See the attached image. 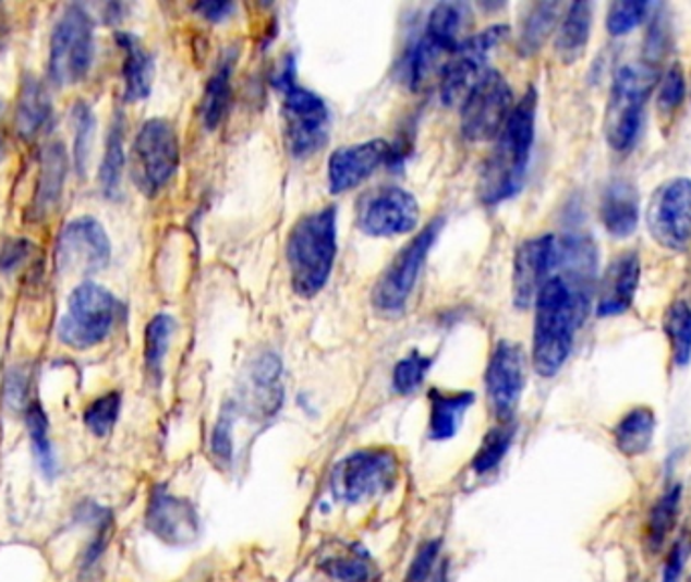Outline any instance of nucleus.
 I'll use <instances>...</instances> for the list:
<instances>
[{"instance_id": "23", "label": "nucleus", "mask_w": 691, "mask_h": 582, "mask_svg": "<svg viewBox=\"0 0 691 582\" xmlns=\"http://www.w3.org/2000/svg\"><path fill=\"white\" fill-rule=\"evenodd\" d=\"M639 193L633 182L615 179L607 184L601 198V221L608 235L625 239L633 235L639 225Z\"/></svg>"}, {"instance_id": "45", "label": "nucleus", "mask_w": 691, "mask_h": 582, "mask_svg": "<svg viewBox=\"0 0 691 582\" xmlns=\"http://www.w3.org/2000/svg\"><path fill=\"white\" fill-rule=\"evenodd\" d=\"M439 541H429L425 544H421V548L416 550L415 558L409 567V572L404 577V582H427L429 581L431 572L435 567V560L439 556Z\"/></svg>"}, {"instance_id": "22", "label": "nucleus", "mask_w": 691, "mask_h": 582, "mask_svg": "<svg viewBox=\"0 0 691 582\" xmlns=\"http://www.w3.org/2000/svg\"><path fill=\"white\" fill-rule=\"evenodd\" d=\"M596 264L598 250L591 237L567 235L560 241L556 239V269H562L558 278L565 279L568 288L589 305L595 291Z\"/></svg>"}, {"instance_id": "41", "label": "nucleus", "mask_w": 691, "mask_h": 582, "mask_svg": "<svg viewBox=\"0 0 691 582\" xmlns=\"http://www.w3.org/2000/svg\"><path fill=\"white\" fill-rule=\"evenodd\" d=\"M431 359L421 352H411L407 359H402L392 373V388L399 395H411L423 385L425 376L429 373Z\"/></svg>"}, {"instance_id": "53", "label": "nucleus", "mask_w": 691, "mask_h": 582, "mask_svg": "<svg viewBox=\"0 0 691 582\" xmlns=\"http://www.w3.org/2000/svg\"><path fill=\"white\" fill-rule=\"evenodd\" d=\"M690 582H691V579H690Z\"/></svg>"}, {"instance_id": "6", "label": "nucleus", "mask_w": 691, "mask_h": 582, "mask_svg": "<svg viewBox=\"0 0 691 582\" xmlns=\"http://www.w3.org/2000/svg\"><path fill=\"white\" fill-rule=\"evenodd\" d=\"M443 219L437 217L404 245L397 257L390 262L373 290V305L376 312L385 316H399L415 290L416 279L421 276L431 250L441 233Z\"/></svg>"}, {"instance_id": "34", "label": "nucleus", "mask_w": 691, "mask_h": 582, "mask_svg": "<svg viewBox=\"0 0 691 582\" xmlns=\"http://www.w3.org/2000/svg\"><path fill=\"white\" fill-rule=\"evenodd\" d=\"M125 167L124 122L122 116H116L108 134V146L104 154V162L99 168V182L106 196H116L122 184V172Z\"/></svg>"}, {"instance_id": "36", "label": "nucleus", "mask_w": 691, "mask_h": 582, "mask_svg": "<svg viewBox=\"0 0 691 582\" xmlns=\"http://www.w3.org/2000/svg\"><path fill=\"white\" fill-rule=\"evenodd\" d=\"M516 427L512 421H501V425H496L494 429L487 431L484 444L480 447L477 456L473 458V472L485 475V473L496 472L499 463L506 458L513 444Z\"/></svg>"}, {"instance_id": "1", "label": "nucleus", "mask_w": 691, "mask_h": 582, "mask_svg": "<svg viewBox=\"0 0 691 582\" xmlns=\"http://www.w3.org/2000/svg\"><path fill=\"white\" fill-rule=\"evenodd\" d=\"M536 89H528L501 128L480 174L477 191L485 205H499L522 191L536 134Z\"/></svg>"}, {"instance_id": "12", "label": "nucleus", "mask_w": 691, "mask_h": 582, "mask_svg": "<svg viewBox=\"0 0 691 582\" xmlns=\"http://www.w3.org/2000/svg\"><path fill=\"white\" fill-rule=\"evenodd\" d=\"M399 473L397 456L388 449H362L348 456L332 473L334 496L348 504L388 492Z\"/></svg>"}, {"instance_id": "9", "label": "nucleus", "mask_w": 691, "mask_h": 582, "mask_svg": "<svg viewBox=\"0 0 691 582\" xmlns=\"http://www.w3.org/2000/svg\"><path fill=\"white\" fill-rule=\"evenodd\" d=\"M118 304L110 291L97 283H82L68 302L59 322V340L73 350L96 347L110 334Z\"/></svg>"}, {"instance_id": "17", "label": "nucleus", "mask_w": 691, "mask_h": 582, "mask_svg": "<svg viewBox=\"0 0 691 582\" xmlns=\"http://www.w3.org/2000/svg\"><path fill=\"white\" fill-rule=\"evenodd\" d=\"M111 243L101 222L82 217L70 222L59 237L57 259L63 271L94 274L110 262Z\"/></svg>"}, {"instance_id": "14", "label": "nucleus", "mask_w": 691, "mask_h": 582, "mask_svg": "<svg viewBox=\"0 0 691 582\" xmlns=\"http://www.w3.org/2000/svg\"><path fill=\"white\" fill-rule=\"evenodd\" d=\"M508 31L510 28L506 25H494L459 43L441 68V101L445 106L463 104V99L470 96L473 85L487 71V57L504 41Z\"/></svg>"}, {"instance_id": "35", "label": "nucleus", "mask_w": 691, "mask_h": 582, "mask_svg": "<svg viewBox=\"0 0 691 582\" xmlns=\"http://www.w3.org/2000/svg\"><path fill=\"white\" fill-rule=\"evenodd\" d=\"M558 11H560V4H556V2H540L530 9V13L525 14L522 33H520V53L522 56H532L544 45L546 37L550 35V31L556 25Z\"/></svg>"}, {"instance_id": "21", "label": "nucleus", "mask_w": 691, "mask_h": 582, "mask_svg": "<svg viewBox=\"0 0 691 582\" xmlns=\"http://www.w3.org/2000/svg\"><path fill=\"white\" fill-rule=\"evenodd\" d=\"M641 279V259L637 251H622L605 269L601 279L596 314L601 318L621 316L631 310Z\"/></svg>"}, {"instance_id": "47", "label": "nucleus", "mask_w": 691, "mask_h": 582, "mask_svg": "<svg viewBox=\"0 0 691 582\" xmlns=\"http://www.w3.org/2000/svg\"><path fill=\"white\" fill-rule=\"evenodd\" d=\"M690 555V544L686 542V538L676 542L671 553L667 555L664 567V582H679L681 581V572H683V565L688 560Z\"/></svg>"}, {"instance_id": "13", "label": "nucleus", "mask_w": 691, "mask_h": 582, "mask_svg": "<svg viewBox=\"0 0 691 582\" xmlns=\"http://www.w3.org/2000/svg\"><path fill=\"white\" fill-rule=\"evenodd\" d=\"M653 241L667 251L681 253L691 247V181L671 179L664 182L645 213Z\"/></svg>"}, {"instance_id": "19", "label": "nucleus", "mask_w": 691, "mask_h": 582, "mask_svg": "<svg viewBox=\"0 0 691 582\" xmlns=\"http://www.w3.org/2000/svg\"><path fill=\"white\" fill-rule=\"evenodd\" d=\"M392 156V148L385 140H368L352 146L338 148L328 162V184L334 194L346 193L373 177Z\"/></svg>"}, {"instance_id": "40", "label": "nucleus", "mask_w": 691, "mask_h": 582, "mask_svg": "<svg viewBox=\"0 0 691 582\" xmlns=\"http://www.w3.org/2000/svg\"><path fill=\"white\" fill-rule=\"evenodd\" d=\"M120 409H122V397L118 392H108L99 397L85 409V427L96 437H106L113 429L120 416Z\"/></svg>"}, {"instance_id": "11", "label": "nucleus", "mask_w": 691, "mask_h": 582, "mask_svg": "<svg viewBox=\"0 0 691 582\" xmlns=\"http://www.w3.org/2000/svg\"><path fill=\"white\" fill-rule=\"evenodd\" d=\"M512 110V87L501 73L487 70L461 104V132L470 142L496 140Z\"/></svg>"}, {"instance_id": "50", "label": "nucleus", "mask_w": 691, "mask_h": 582, "mask_svg": "<svg viewBox=\"0 0 691 582\" xmlns=\"http://www.w3.org/2000/svg\"><path fill=\"white\" fill-rule=\"evenodd\" d=\"M4 154H7V148H4V142L0 140V162L4 160Z\"/></svg>"}, {"instance_id": "18", "label": "nucleus", "mask_w": 691, "mask_h": 582, "mask_svg": "<svg viewBox=\"0 0 691 582\" xmlns=\"http://www.w3.org/2000/svg\"><path fill=\"white\" fill-rule=\"evenodd\" d=\"M556 269V239L553 235L528 239L513 259V304L525 310L536 302L544 283L553 278Z\"/></svg>"}, {"instance_id": "28", "label": "nucleus", "mask_w": 691, "mask_h": 582, "mask_svg": "<svg viewBox=\"0 0 691 582\" xmlns=\"http://www.w3.org/2000/svg\"><path fill=\"white\" fill-rule=\"evenodd\" d=\"M118 41L124 49V96L128 101H142L153 89L154 61L146 47L130 33H122Z\"/></svg>"}, {"instance_id": "2", "label": "nucleus", "mask_w": 691, "mask_h": 582, "mask_svg": "<svg viewBox=\"0 0 691 582\" xmlns=\"http://www.w3.org/2000/svg\"><path fill=\"white\" fill-rule=\"evenodd\" d=\"M534 319V348L532 362L540 376L558 375L567 364L574 347V334L579 330L591 305L582 302L567 281L553 276L544 283L536 298Z\"/></svg>"}, {"instance_id": "44", "label": "nucleus", "mask_w": 691, "mask_h": 582, "mask_svg": "<svg viewBox=\"0 0 691 582\" xmlns=\"http://www.w3.org/2000/svg\"><path fill=\"white\" fill-rule=\"evenodd\" d=\"M73 120H75V160H77V167L82 168L84 172L87 167V154H89V142L94 136V116L92 110L85 106V104H77L75 110H73Z\"/></svg>"}, {"instance_id": "37", "label": "nucleus", "mask_w": 691, "mask_h": 582, "mask_svg": "<svg viewBox=\"0 0 691 582\" xmlns=\"http://www.w3.org/2000/svg\"><path fill=\"white\" fill-rule=\"evenodd\" d=\"M172 334H174V319L168 314H158L150 319L146 328V340H144V356H146V366L150 375L162 373V364L167 359Z\"/></svg>"}, {"instance_id": "8", "label": "nucleus", "mask_w": 691, "mask_h": 582, "mask_svg": "<svg viewBox=\"0 0 691 582\" xmlns=\"http://www.w3.org/2000/svg\"><path fill=\"white\" fill-rule=\"evenodd\" d=\"M94 61V23L85 9L73 4L57 21L51 35L49 73L57 85L80 84Z\"/></svg>"}, {"instance_id": "26", "label": "nucleus", "mask_w": 691, "mask_h": 582, "mask_svg": "<svg viewBox=\"0 0 691 582\" xmlns=\"http://www.w3.org/2000/svg\"><path fill=\"white\" fill-rule=\"evenodd\" d=\"M429 437L433 441H449L461 429L463 416L475 402V395L470 390L443 392L433 388L429 395Z\"/></svg>"}, {"instance_id": "49", "label": "nucleus", "mask_w": 691, "mask_h": 582, "mask_svg": "<svg viewBox=\"0 0 691 582\" xmlns=\"http://www.w3.org/2000/svg\"><path fill=\"white\" fill-rule=\"evenodd\" d=\"M235 7L231 2H198L194 4V11L201 14L203 19H207L210 23H221L225 21Z\"/></svg>"}, {"instance_id": "7", "label": "nucleus", "mask_w": 691, "mask_h": 582, "mask_svg": "<svg viewBox=\"0 0 691 582\" xmlns=\"http://www.w3.org/2000/svg\"><path fill=\"white\" fill-rule=\"evenodd\" d=\"M180 162L179 134L162 118L148 120L140 128L132 146V177L140 191L154 196L174 177Z\"/></svg>"}, {"instance_id": "32", "label": "nucleus", "mask_w": 691, "mask_h": 582, "mask_svg": "<svg viewBox=\"0 0 691 582\" xmlns=\"http://www.w3.org/2000/svg\"><path fill=\"white\" fill-rule=\"evenodd\" d=\"M681 485L676 484L665 492L657 504L653 506L647 520V546L657 553L664 546L667 536L674 532L678 522L679 506H681Z\"/></svg>"}, {"instance_id": "31", "label": "nucleus", "mask_w": 691, "mask_h": 582, "mask_svg": "<svg viewBox=\"0 0 691 582\" xmlns=\"http://www.w3.org/2000/svg\"><path fill=\"white\" fill-rule=\"evenodd\" d=\"M231 71H233V61L227 59L208 80L205 97L201 104V116L208 130H215L221 124L222 118L227 116L231 106Z\"/></svg>"}, {"instance_id": "4", "label": "nucleus", "mask_w": 691, "mask_h": 582, "mask_svg": "<svg viewBox=\"0 0 691 582\" xmlns=\"http://www.w3.org/2000/svg\"><path fill=\"white\" fill-rule=\"evenodd\" d=\"M655 85L650 65H622L610 85L605 108V138L615 153H629L643 130V116Z\"/></svg>"}, {"instance_id": "39", "label": "nucleus", "mask_w": 691, "mask_h": 582, "mask_svg": "<svg viewBox=\"0 0 691 582\" xmlns=\"http://www.w3.org/2000/svg\"><path fill=\"white\" fill-rule=\"evenodd\" d=\"M650 2H635V0H625V2H613L608 7L607 31L613 37H622L631 31H635L650 14Z\"/></svg>"}, {"instance_id": "29", "label": "nucleus", "mask_w": 691, "mask_h": 582, "mask_svg": "<svg viewBox=\"0 0 691 582\" xmlns=\"http://www.w3.org/2000/svg\"><path fill=\"white\" fill-rule=\"evenodd\" d=\"M657 419L650 407H635L622 416L613 431V439L625 458H639L650 451Z\"/></svg>"}, {"instance_id": "20", "label": "nucleus", "mask_w": 691, "mask_h": 582, "mask_svg": "<svg viewBox=\"0 0 691 582\" xmlns=\"http://www.w3.org/2000/svg\"><path fill=\"white\" fill-rule=\"evenodd\" d=\"M146 526L156 538L170 546H186L198 536V516L186 499L177 498L165 487H156L148 510Z\"/></svg>"}, {"instance_id": "52", "label": "nucleus", "mask_w": 691, "mask_h": 582, "mask_svg": "<svg viewBox=\"0 0 691 582\" xmlns=\"http://www.w3.org/2000/svg\"><path fill=\"white\" fill-rule=\"evenodd\" d=\"M0 110H2V101H0Z\"/></svg>"}, {"instance_id": "48", "label": "nucleus", "mask_w": 691, "mask_h": 582, "mask_svg": "<svg viewBox=\"0 0 691 582\" xmlns=\"http://www.w3.org/2000/svg\"><path fill=\"white\" fill-rule=\"evenodd\" d=\"M27 241H11L0 251V269L11 271L27 257Z\"/></svg>"}, {"instance_id": "33", "label": "nucleus", "mask_w": 691, "mask_h": 582, "mask_svg": "<svg viewBox=\"0 0 691 582\" xmlns=\"http://www.w3.org/2000/svg\"><path fill=\"white\" fill-rule=\"evenodd\" d=\"M664 332L669 340L671 359L676 366H688L691 362V305L676 302L665 312Z\"/></svg>"}, {"instance_id": "15", "label": "nucleus", "mask_w": 691, "mask_h": 582, "mask_svg": "<svg viewBox=\"0 0 691 582\" xmlns=\"http://www.w3.org/2000/svg\"><path fill=\"white\" fill-rule=\"evenodd\" d=\"M421 219L415 196L399 186H383L368 193L359 207L360 229L371 237L407 235Z\"/></svg>"}, {"instance_id": "10", "label": "nucleus", "mask_w": 691, "mask_h": 582, "mask_svg": "<svg viewBox=\"0 0 691 582\" xmlns=\"http://www.w3.org/2000/svg\"><path fill=\"white\" fill-rule=\"evenodd\" d=\"M468 9L457 2H441L429 14L425 35L411 47L407 59V80L419 89L431 77L443 56L459 47V33L465 27Z\"/></svg>"}, {"instance_id": "27", "label": "nucleus", "mask_w": 691, "mask_h": 582, "mask_svg": "<svg viewBox=\"0 0 691 582\" xmlns=\"http://www.w3.org/2000/svg\"><path fill=\"white\" fill-rule=\"evenodd\" d=\"M593 2H574L568 7L567 14L556 33V56L562 63H577L591 39L593 27Z\"/></svg>"}, {"instance_id": "16", "label": "nucleus", "mask_w": 691, "mask_h": 582, "mask_svg": "<svg viewBox=\"0 0 691 582\" xmlns=\"http://www.w3.org/2000/svg\"><path fill=\"white\" fill-rule=\"evenodd\" d=\"M525 387V356L522 348L501 340L494 348L485 373L489 407L501 421H512Z\"/></svg>"}, {"instance_id": "42", "label": "nucleus", "mask_w": 691, "mask_h": 582, "mask_svg": "<svg viewBox=\"0 0 691 582\" xmlns=\"http://www.w3.org/2000/svg\"><path fill=\"white\" fill-rule=\"evenodd\" d=\"M326 570L338 582H371L374 579L373 565L364 555L338 556L326 565Z\"/></svg>"}, {"instance_id": "5", "label": "nucleus", "mask_w": 691, "mask_h": 582, "mask_svg": "<svg viewBox=\"0 0 691 582\" xmlns=\"http://www.w3.org/2000/svg\"><path fill=\"white\" fill-rule=\"evenodd\" d=\"M277 85L283 94L281 116L290 153L295 158L319 153L330 140V110L326 101L295 82L291 61L277 77Z\"/></svg>"}, {"instance_id": "43", "label": "nucleus", "mask_w": 691, "mask_h": 582, "mask_svg": "<svg viewBox=\"0 0 691 582\" xmlns=\"http://www.w3.org/2000/svg\"><path fill=\"white\" fill-rule=\"evenodd\" d=\"M688 92V85H686V73L681 70V65L676 63L671 65L669 70L665 71L662 82H659V92H657V108L664 113L669 116L674 111L678 110Z\"/></svg>"}, {"instance_id": "46", "label": "nucleus", "mask_w": 691, "mask_h": 582, "mask_svg": "<svg viewBox=\"0 0 691 582\" xmlns=\"http://www.w3.org/2000/svg\"><path fill=\"white\" fill-rule=\"evenodd\" d=\"M231 433H233V413L229 409L222 411L215 431H213V441H210V449L215 453V458L221 459V461H229L233 456V439H231Z\"/></svg>"}, {"instance_id": "38", "label": "nucleus", "mask_w": 691, "mask_h": 582, "mask_svg": "<svg viewBox=\"0 0 691 582\" xmlns=\"http://www.w3.org/2000/svg\"><path fill=\"white\" fill-rule=\"evenodd\" d=\"M27 427L35 458L39 461L43 472L47 475H53L56 473V456H53V447L49 441V419L45 415L39 402H33L28 407Z\"/></svg>"}, {"instance_id": "51", "label": "nucleus", "mask_w": 691, "mask_h": 582, "mask_svg": "<svg viewBox=\"0 0 691 582\" xmlns=\"http://www.w3.org/2000/svg\"><path fill=\"white\" fill-rule=\"evenodd\" d=\"M4 37V21H2V14H0V41Z\"/></svg>"}, {"instance_id": "3", "label": "nucleus", "mask_w": 691, "mask_h": 582, "mask_svg": "<svg viewBox=\"0 0 691 582\" xmlns=\"http://www.w3.org/2000/svg\"><path fill=\"white\" fill-rule=\"evenodd\" d=\"M338 253V213L324 207L304 215L291 227L286 257L291 288L302 298H314L332 276Z\"/></svg>"}, {"instance_id": "24", "label": "nucleus", "mask_w": 691, "mask_h": 582, "mask_svg": "<svg viewBox=\"0 0 691 582\" xmlns=\"http://www.w3.org/2000/svg\"><path fill=\"white\" fill-rule=\"evenodd\" d=\"M247 402L259 416L274 415L283 401L281 362L274 352H265L253 362L247 383Z\"/></svg>"}, {"instance_id": "25", "label": "nucleus", "mask_w": 691, "mask_h": 582, "mask_svg": "<svg viewBox=\"0 0 691 582\" xmlns=\"http://www.w3.org/2000/svg\"><path fill=\"white\" fill-rule=\"evenodd\" d=\"M65 174H68L65 148L59 142L49 144L43 150L39 181H37V191H35V198H33L35 219L47 217L56 208L61 193H63V186H65Z\"/></svg>"}, {"instance_id": "30", "label": "nucleus", "mask_w": 691, "mask_h": 582, "mask_svg": "<svg viewBox=\"0 0 691 582\" xmlns=\"http://www.w3.org/2000/svg\"><path fill=\"white\" fill-rule=\"evenodd\" d=\"M53 118V108L49 94L37 80H27L21 89L16 108V128L25 138H35L45 128H49Z\"/></svg>"}]
</instances>
